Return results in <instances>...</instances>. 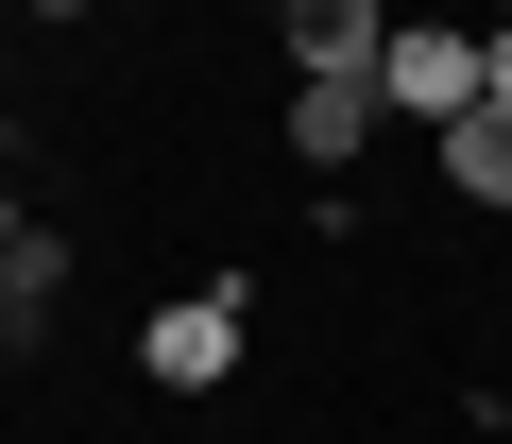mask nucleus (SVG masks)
Segmentation results:
<instances>
[{
	"label": "nucleus",
	"mask_w": 512,
	"mask_h": 444,
	"mask_svg": "<svg viewBox=\"0 0 512 444\" xmlns=\"http://www.w3.org/2000/svg\"><path fill=\"white\" fill-rule=\"evenodd\" d=\"M376 103L393 120H478V18H393V52H376Z\"/></svg>",
	"instance_id": "obj_1"
},
{
	"label": "nucleus",
	"mask_w": 512,
	"mask_h": 444,
	"mask_svg": "<svg viewBox=\"0 0 512 444\" xmlns=\"http://www.w3.org/2000/svg\"><path fill=\"white\" fill-rule=\"evenodd\" d=\"M239 342H256V308H239V274H205L188 308H154V325H137V359H154V393H222V376H239Z\"/></svg>",
	"instance_id": "obj_2"
},
{
	"label": "nucleus",
	"mask_w": 512,
	"mask_h": 444,
	"mask_svg": "<svg viewBox=\"0 0 512 444\" xmlns=\"http://www.w3.org/2000/svg\"><path fill=\"white\" fill-rule=\"evenodd\" d=\"M376 52H393V0H308L291 18V86H376Z\"/></svg>",
	"instance_id": "obj_3"
},
{
	"label": "nucleus",
	"mask_w": 512,
	"mask_h": 444,
	"mask_svg": "<svg viewBox=\"0 0 512 444\" xmlns=\"http://www.w3.org/2000/svg\"><path fill=\"white\" fill-rule=\"evenodd\" d=\"M52 308H69V240L35 222V240L0 257V359H35V342H52Z\"/></svg>",
	"instance_id": "obj_4"
},
{
	"label": "nucleus",
	"mask_w": 512,
	"mask_h": 444,
	"mask_svg": "<svg viewBox=\"0 0 512 444\" xmlns=\"http://www.w3.org/2000/svg\"><path fill=\"white\" fill-rule=\"evenodd\" d=\"M376 120H393V103H376V86H291V154H308V171H325V188H342V171H359V137H376Z\"/></svg>",
	"instance_id": "obj_5"
},
{
	"label": "nucleus",
	"mask_w": 512,
	"mask_h": 444,
	"mask_svg": "<svg viewBox=\"0 0 512 444\" xmlns=\"http://www.w3.org/2000/svg\"><path fill=\"white\" fill-rule=\"evenodd\" d=\"M444 188H461V205H512V103L444 120Z\"/></svg>",
	"instance_id": "obj_6"
},
{
	"label": "nucleus",
	"mask_w": 512,
	"mask_h": 444,
	"mask_svg": "<svg viewBox=\"0 0 512 444\" xmlns=\"http://www.w3.org/2000/svg\"><path fill=\"white\" fill-rule=\"evenodd\" d=\"M478 103H512V18H495V35H478Z\"/></svg>",
	"instance_id": "obj_7"
},
{
	"label": "nucleus",
	"mask_w": 512,
	"mask_h": 444,
	"mask_svg": "<svg viewBox=\"0 0 512 444\" xmlns=\"http://www.w3.org/2000/svg\"><path fill=\"white\" fill-rule=\"evenodd\" d=\"M35 18H86V0H35Z\"/></svg>",
	"instance_id": "obj_8"
},
{
	"label": "nucleus",
	"mask_w": 512,
	"mask_h": 444,
	"mask_svg": "<svg viewBox=\"0 0 512 444\" xmlns=\"http://www.w3.org/2000/svg\"><path fill=\"white\" fill-rule=\"evenodd\" d=\"M495 18H512V0H478V35H495Z\"/></svg>",
	"instance_id": "obj_9"
},
{
	"label": "nucleus",
	"mask_w": 512,
	"mask_h": 444,
	"mask_svg": "<svg viewBox=\"0 0 512 444\" xmlns=\"http://www.w3.org/2000/svg\"><path fill=\"white\" fill-rule=\"evenodd\" d=\"M274 18H308V0H274Z\"/></svg>",
	"instance_id": "obj_10"
}]
</instances>
